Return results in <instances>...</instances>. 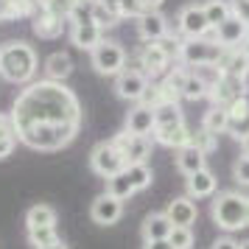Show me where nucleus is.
I'll return each instance as SVG.
<instances>
[{
  "mask_svg": "<svg viewBox=\"0 0 249 249\" xmlns=\"http://www.w3.org/2000/svg\"><path fill=\"white\" fill-rule=\"evenodd\" d=\"M14 129L25 126H76L81 129V104L65 81H31L12 107Z\"/></svg>",
  "mask_w": 249,
  "mask_h": 249,
  "instance_id": "f257e3e1",
  "label": "nucleus"
},
{
  "mask_svg": "<svg viewBox=\"0 0 249 249\" xmlns=\"http://www.w3.org/2000/svg\"><path fill=\"white\" fill-rule=\"evenodd\" d=\"M36 73V53L34 48L23 42V39H14L6 42L0 48V76L12 84H28Z\"/></svg>",
  "mask_w": 249,
  "mask_h": 249,
  "instance_id": "f03ea898",
  "label": "nucleus"
},
{
  "mask_svg": "<svg viewBox=\"0 0 249 249\" xmlns=\"http://www.w3.org/2000/svg\"><path fill=\"white\" fill-rule=\"evenodd\" d=\"M210 215L224 232L247 227V196L238 191H221L210 204Z\"/></svg>",
  "mask_w": 249,
  "mask_h": 249,
  "instance_id": "7ed1b4c3",
  "label": "nucleus"
},
{
  "mask_svg": "<svg viewBox=\"0 0 249 249\" xmlns=\"http://www.w3.org/2000/svg\"><path fill=\"white\" fill-rule=\"evenodd\" d=\"M224 45H218L213 36H196V39H182L179 48V62L185 68L196 65H218L224 56Z\"/></svg>",
  "mask_w": 249,
  "mask_h": 249,
  "instance_id": "20e7f679",
  "label": "nucleus"
},
{
  "mask_svg": "<svg viewBox=\"0 0 249 249\" xmlns=\"http://www.w3.org/2000/svg\"><path fill=\"white\" fill-rule=\"evenodd\" d=\"M90 65L95 73L101 76H118L124 73L126 65H129V56H126V48L115 39H104L98 48L90 51Z\"/></svg>",
  "mask_w": 249,
  "mask_h": 249,
  "instance_id": "39448f33",
  "label": "nucleus"
},
{
  "mask_svg": "<svg viewBox=\"0 0 249 249\" xmlns=\"http://www.w3.org/2000/svg\"><path fill=\"white\" fill-rule=\"evenodd\" d=\"M126 165H129V162H126L124 151L118 148L115 140H101V143H95V146H92V151H90V168L95 171L98 177L109 179V177H115V174H121Z\"/></svg>",
  "mask_w": 249,
  "mask_h": 249,
  "instance_id": "423d86ee",
  "label": "nucleus"
},
{
  "mask_svg": "<svg viewBox=\"0 0 249 249\" xmlns=\"http://www.w3.org/2000/svg\"><path fill=\"white\" fill-rule=\"evenodd\" d=\"M171 65H174V59L160 48V42H146L135 53V65H129V68L143 70L151 81H157V79H165L171 70H174Z\"/></svg>",
  "mask_w": 249,
  "mask_h": 249,
  "instance_id": "0eeeda50",
  "label": "nucleus"
},
{
  "mask_svg": "<svg viewBox=\"0 0 249 249\" xmlns=\"http://www.w3.org/2000/svg\"><path fill=\"white\" fill-rule=\"evenodd\" d=\"M177 31H179L185 39H196V36H207L213 31V25L204 14L202 3H188L182 6L179 14H177Z\"/></svg>",
  "mask_w": 249,
  "mask_h": 249,
  "instance_id": "6e6552de",
  "label": "nucleus"
},
{
  "mask_svg": "<svg viewBox=\"0 0 249 249\" xmlns=\"http://www.w3.org/2000/svg\"><path fill=\"white\" fill-rule=\"evenodd\" d=\"M213 107H224L230 109L235 101L247 98V79L244 76H232V73H221V79L210 87V95H207Z\"/></svg>",
  "mask_w": 249,
  "mask_h": 249,
  "instance_id": "1a4fd4ad",
  "label": "nucleus"
},
{
  "mask_svg": "<svg viewBox=\"0 0 249 249\" xmlns=\"http://www.w3.org/2000/svg\"><path fill=\"white\" fill-rule=\"evenodd\" d=\"M148 84H151V79L137 68H126L124 73L115 76V92H118V98L132 101V104H137L143 95H146Z\"/></svg>",
  "mask_w": 249,
  "mask_h": 249,
  "instance_id": "9d476101",
  "label": "nucleus"
},
{
  "mask_svg": "<svg viewBox=\"0 0 249 249\" xmlns=\"http://www.w3.org/2000/svg\"><path fill=\"white\" fill-rule=\"evenodd\" d=\"M171 34L168 17L160 12V9H146V12L137 17V36L143 42H160L162 36Z\"/></svg>",
  "mask_w": 249,
  "mask_h": 249,
  "instance_id": "9b49d317",
  "label": "nucleus"
},
{
  "mask_svg": "<svg viewBox=\"0 0 249 249\" xmlns=\"http://www.w3.org/2000/svg\"><path fill=\"white\" fill-rule=\"evenodd\" d=\"M247 36H249V25L241 23V17H235V14H230L224 23H218L213 28V39L224 48H241L247 42Z\"/></svg>",
  "mask_w": 249,
  "mask_h": 249,
  "instance_id": "f8f14e48",
  "label": "nucleus"
},
{
  "mask_svg": "<svg viewBox=\"0 0 249 249\" xmlns=\"http://www.w3.org/2000/svg\"><path fill=\"white\" fill-rule=\"evenodd\" d=\"M121 215H124V202H121V199H115L112 193L95 196V202H92V207H90V218L95 224L112 227V224L121 221Z\"/></svg>",
  "mask_w": 249,
  "mask_h": 249,
  "instance_id": "ddd939ff",
  "label": "nucleus"
},
{
  "mask_svg": "<svg viewBox=\"0 0 249 249\" xmlns=\"http://www.w3.org/2000/svg\"><path fill=\"white\" fill-rule=\"evenodd\" d=\"M115 143L124 151L126 162H146V160L151 157V140L143 137V135H129L124 129L121 135L115 137Z\"/></svg>",
  "mask_w": 249,
  "mask_h": 249,
  "instance_id": "4468645a",
  "label": "nucleus"
},
{
  "mask_svg": "<svg viewBox=\"0 0 249 249\" xmlns=\"http://www.w3.org/2000/svg\"><path fill=\"white\" fill-rule=\"evenodd\" d=\"M70 39L79 51H92L104 42V28L95 25L92 20H84V23H70Z\"/></svg>",
  "mask_w": 249,
  "mask_h": 249,
  "instance_id": "2eb2a0df",
  "label": "nucleus"
},
{
  "mask_svg": "<svg viewBox=\"0 0 249 249\" xmlns=\"http://www.w3.org/2000/svg\"><path fill=\"white\" fill-rule=\"evenodd\" d=\"M34 23H31V28H34L36 36H42V39H56L59 34H62V28H65V17H59V14L48 12L45 6H39L34 12V17H31Z\"/></svg>",
  "mask_w": 249,
  "mask_h": 249,
  "instance_id": "dca6fc26",
  "label": "nucleus"
},
{
  "mask_svg": "<svg viewBox=\"0 0 249 249\" xmlns=\"http://www.w3.org/2000/svg\"><path fill=\"white\" fill-rule=\"evenodd\" d=\"M165 215L171 218L174 227H191L196 224V215H199V207L191 196H177L174 202H168L165 207Z\"/></svg>",
  "mask_w": 249,
  "mask_h": 249,
  "instance_id": "f3484780",
  "label": "nucleus"
},
{
  "mask_svg": "<svg viewBox=\"0 0 249 249\" xmlns=\"http://www.w3.org/2000/svg\"><path fill=\"white\" fill-rule=\"evenodd\" d=\"M191 129H188V124L182 121V124H168V126H154V132H151V137L157 140L160 146H171V148H182L191 143Z\"/></svg>",
  "mask_w": 249,
  "mask_h": 249,
  "instance_id": "a211bd4d",
  "label": "nucleus"
},
{
  "mask_svg": "<svg viewBox=\"0 0 249 249\" xmlns=\"http://www.w3.org/2000/svg\"><path fill=\"white\" fill-rule=\"evenodd\" d=\"M126 132H129V135L148 137L151 132H154V109L137 101L135 107L129 109V115H126Z\"/></svg>",
  "mask_w": 249,
  "mask_h": 249,
  "instance_id": "6ab92c4d",
  "label": "nucleus"
},
{
  "mask_svg": "<svg viewBox=\"0 0 249 249\" xmlns=\"http://www.w3.org/2000/svg\"><path fill=\"white\" fill-rule=\"evenodd\" d=\"M215 188H218V179L210 168H202L191 177H185V191H188L191 199H207V196L215 193Z\"/></svg>",
  "mask_w": 249,
  "mask_h": 249,
  "instance_id": "aec40b11",
  "label": "nucleus"
},
{
  "mask_svg": "<svg viewBox=\"0 0 249 249\" xmlns=\"http://www.w3.org/2000/svg\"><path fill=\"white\" fill-rule=\"evenodd\" d=\"M177 168H179L185 177H191V174H196V171L207 168V157H204V151L199 146L188 143V146L177 148Z\"/></svg>",
  "mask_w": 249,
  "mask_h": 249,
  "instance_id": "412c9836",
  "label": "nucleus"
},
{
  "mask_svg": "<svg viewBox=\"0 0 249 249\" xmlns=\"http://www.w3.org/2000/svg\"><path fill=\"white\" fill-rule=\"evenodd\" d=\"M174 224H171V218L162 213H148L143 218V241H160V238H168Z\"/></svg>",
  "mask_w": 249,
  "mask_h": 249,
  "instance_id": "4be33fe9",
  "label": "nucleus"
},
{
  "mask_svg": "<svg viewBox=\"0 0 249 249\" xmlns=\"http://www.w3.org/2000/svg\"><path fill=\"white\" fill-rule=\"evenodd\" d=\"M70 73H73V59H70V53L56 51V53H51L45 59V76L51 81H65V79H70Z\"/></svg>",
  "mask_w": 249,
  "mask_h": 249,
  "instance_id": "5701e85b",
  "label": "nucleus"
},
{
  "mask_svg": "<svg viewBox=\"0 0 249 249\" xmlns=\"http://www.w3.org/2000/svg\"><path fill=\"white\" fill-rule=\"evenodd\" d=\"M218 68H221V73H232V76H244V79H247L249 59L241 48H227L221 62H218Z\"/></svg>",
  "mask_w": 249,
  "mask_h": 249,
  "instance_id": "b1692460",
  "label": "nucleus"
},
{
  "mask_svg": "<svg viewBox=\"0 0 249 249\" xmlns=\"http://www.w3.org/2000/svg\"><path fill=\"white\" fill-rule=\"evenodd\" d=\"M17 129H14V121H12V112H0V160L12 157L14 146H17Z\"/></svg>",
  "mask_w": 249,
  "mask_h": 249,
  "instance_id": "393cba45",
  "label": "nucleus"
},
{
  "mask_svg": "<svg viewBox=\"0 0 249 249\" xmlns=\"http://www.w3.org/2000/svg\"><path fill=\"white\" fill-rule=\"evenodd\" d=\"M51 224H56V210L51 204H34V207H28V213H25V227L28 230H34V227H51Z\"/></svg>",
  "mask_w": 249,
  "mask_h": 249,
  "instance_id": "a878e982",
  "label": "nucleus"
},
{
  "mask_svg": "<svg viewBox=\"0 0 249 249\" xmlns=\"http://www.w3.org/2000/svg\"><path fill=\"white\" fill-rule=\"evenodd\" d=\"M202 126L210 132V135H224L227 132V126H230V112H227L224 107H210L207 112H204V121Z\"/></svg>",
  "mask_w": 249,
  "mask_h": 249,
  "instance_id": "bb28decb",
  "label": "nucleus"
},
{
  "mask_svg": "<svg viewBox=\"0 0 249 249\" xmlns=\"http://www.w3.org/2000/svg\"><path fill=\"white\" fill-rule=\"evenodd\" d=\"M107 193H112L115 199H121V202H126L129 196H135V185H132V179L126 177V168L121 171V174H115V177H109L107 179Z\"/></svg>",
  "mask_w": 249,
  "mask_h": 249,
  "instance_id": "cd10ccee",
  "label": "nucleus"
},
{
  "mask_svg": "<svg viewBox=\"0 0 249 249\" xmlns=\"http://www.w3.org/2000/svg\"><path fill=\"white\" fill-rule=\"evenodd\" d=\"M207 95H210V87H207L196 73L188 70L185 84H182V98H185V101H202V98H207Z\"/></svg>",
  "mask_w": 249,
  "mask_h": 249,
  "instance_id": "c85d7f7f",
  "label": "nucleus"
},
{
  "mask_svg": "<svg viewBox=\"0 0 249 249\" xmlns=\"http://www.w3.org/2000/svg\"><path fill=\"white\" fill-rule=\"evenodd\" d=\"M126 177L132 179L135 191H146L148 185L154 182V174H151V168H148L146 162H129L126 165Z\"/></svg>",
  "mask_w": 249,
  "mask_h": 249,
  "instance_id": "c756f323",
  "label": "nucleus"
},
{
  "mask_svg": "<svg viewBox=\"0 0 249 249\" xmlns=\"http://www.w3.org/2000/svg\"><path fill=\"white\" fill-rule=\"evenodd\" d=\"M202 6H204V14H207V20H210L213 28L218 23H224L227 17L232 14V3H230V0H207Z\"/></svg>",
  "mask_w": 249,
  "mask_h": 249,
  "instance_id": "7c9ffc66",
  "label": "nucleus"
},
{
  "mask_svg": "<svg viewBox=\"0 0 249 249\" xmlns=\"http://www.w3.org/2000/svg\"><path fill=\"white\" fill-rule=\"evenodd\" d=\"M227 132L235 137V140H249V109L247 112H238V115H230V126H227Z\"/></svg>",
  "mask_w": 249,
  "mask_h": 249,
  "instance_id": "2f4dec72",
  "label": "nucleus"
},
{
  "mask_svg": "<svg viewBox=\"0 0 249 249\" xmlns=\"http://www.w3.org/2000/svg\"><path fill=\"white\" fill-rule=\"evenodd\" d=\"M56 238H59L56 235V224H51V227H34V230H28V241H31L36 249L45 247V244H53Z\"/></svg>",
  "mask_w": 249,
  "mask_h": 249,
  "instance_id": "473e14b6",
  "label": "nucleus"
},
{
  "mask_svg": "<svg viewBox=\"0 0 249 249\" xmlns=\"http://www.w3.org/2000/svg\"><path fill=\"white\" fill-rule=\"evenodd\" d=\"M168 241H171V247L174 249H191L193 247V230L191 227H174L171 235H168Z\"/></svg>",
  "mask_w": 249,
  "mask_h": 249,
  "instance_id": "72a5a7b5",
  "label": "nucleus"
},
{
  "mask_svg": "<svg viewBox=\"0 0 249 249\" xmlns=\"http://www.w3.org/2000/svg\"><path fill=\"white\" fill-rule=\"evenodd\" d=\"M232 179H235L238 185L249 188V154H241V157L232 162Z\"/></svg>",
  "mask_w": 249,
  "mask_h": 249,
  "instance_id": "f704fd0d",
  "label": "nucleus"
},
{
  "mask_svg": "<svg viewBox=\"0 0 249 249\" xmlns=\"http://www.w3.org/2000/svg\"><path fill=\"white\" fill-rule=\"evenodd\" d=\"M36 9H39L36 0H12V20H17V17H34Z\"/></svg>",
  "mask_w": 249,
  "mask_h": 249,
  "instance_id": "c9c22d12",
  "label": "nucleus"
},
{
  "mask_svg": "<svg viewBox=\"0 0 249 249\" xmlns=\"http://www.w3.org/2000/svg\"><path fill=\"white\" fill-rule=\"evenodd\" d=\"M191 143H193V146H199L204 154H207V151H213V148H215V135H210V132L202 126L199 132H193V135H191Z\"/></svg>",
  "mask_w": 249,
  "mask_h": 249,
  "instance_id": "e433bc0d",
  "label": "nucleus"
},
{
  "mask_svg": "<svg viewBox=\"0 0 249 249\" xmlns=\"http://www.w3.org/2000/svg\"><path fill=\"white\" fill-rule=\"evenodd\" d=\"M232 3V14L241 17V23L249 25V0H230Z\"/></svg>",
  "mask_w": 249,
  "mask_h": 249,
  "instance_id": "4c0bfd02",
  "label": "nucleus"
},
{
  "mask_svg": "<svg viewBox=\"0 0 249 249\" xmlns=\"http://www.w3.org/2000/svg\"><path fill=\"white\" fill-rule=\"evenodd\" d=\"M210 249H241V244H238V241H232L230 235H224V238H215Z\"/></svg>",
  "mask_w": 249,
  "mask_h": 249,
  "instance_id": "58836bf2",
  "label": "nucleus"
},
{
  "mask_svg": "<svg viewBox=\"0 0 249 249\" xmlns=\"http://www.w3.org/2000/svg\"><path fill=\"white\" fill-rule=\"evenodd\" d=\"M143 249H174L168 238H160V241H143Z\"/></svg>",
  "mask_w": 249,
  "mask_h": 249,
  "instance_id": "ea45409f",
  "label": "nucleus"
},
{
  "mask_svg": "<svg viewBox=\"0 0 249 249\" xmlns=\"http://www.w3.org/2000/svg\"><path fill=\"white\" fill-rule=\"evenodd\" d=\"M0 20H12V0H0Z\"/></svg>",
  "mask_w": 249,
  "mask_h": 249,
  "instance_id": "a19ab883",
  "label": "nucleus"
},
{
  "mask_svg": "<svg viewBox=\"0 0 249 249\" xmlns=\"http://www.w3.org/2000/svg\"><path fill=\"white\" fill-rule=\"evenodd\" d=\"M39 249H70V247L65 244V241H62V238H56L53 244H45V247H39Z\"/></svg>",
  "mask_w": 249,
  "mask_h": 249,
  "instance_id": "79ce46f5",
  "label": "nucleus"
},
{
  "mask_svg": "<svg viewBox=\"0 0 249 249\" xmlns=\"http://www.w3.org/2000/svg\"><path fill=\"white\" fill-rule=\"evenodd\" d=\"M160 3H162V0H146V6H148V9H157Z\"/></svg>",
  "mask_w": 249,
  "mask_h": 249,
  "instance_id": "37998d69",
  "label": "nucleus"
},
{
  "mask_svg": "<svg viewBox=\"0 0 249 249\" xmlns=\"http://www.w3.org/2000/svg\"><path fill=\"white\" fill-rule=\"evenodd\" d=\"M241 51H244V53H247V59H249V36H247V42L241 45Z\"/></svg>",
  "mask_w": 249,
  "mask_h": 249,
  "instance_id": "c03bdc74",
  "label": "nucleus"
},
{
  "mask_svg": "<svg viewBox=\"0 0 249 249\" xmlns=\"http://www.w3.org/2000/svg\"><path fill=\"white\" fill-rule=\"evenodd\" d=\"M241 146H244V154H249V140H244Z\"/></svg>",
  "mask_w": 249,
  "mask_h": 249,
  "instance_id": "a18cd8bd",
  "label": "nucleus"
},
{
  "mask_svg": "<svg viewBox=\"0 0 249 249\" xmlns=\"http://www.w3.org/2000/svg\"><path fill=\"white\" fill-rule=\"evenodd\" d=\"M247 227H249V196H247Z\"/></svg>",
  "mask_w": 249,
  "mask_h": 249,
  "instance_id": "49530a36",
  "label": "nucleus"
},
{
  "mask_svg": "<svg viewBox=\"0 0 249 249\" xmlns=\"http://www.w3.org/2000/svg\"><path fill=\"white\" fill-rule=\"evenodd\" d=\"M241 249H249V241H241Z\"/></svg>",
  "mask_w": 249,
  "mask_h": 249,
  "instance_id": "de8ad7c7",
  "label": "nucleus"
},
{
  "mask_svg": "<svg viewBox=\"0 0 249 249\" xmlns=\"http://www.w3.org/2000/svg\"><path fill=\"white\" fill-rule=\"evenodd\" d=\"M73 3H92V0H73Z\"/></svg>",
  "mask_w": 249,
  "mask_h": 249,
  "instance_id": "09e8293b",
  "label": "nucleus"
},
{
  "mask_svg": "<svg viewBox=\"0 0 249 249\" xmlns=\"http://www.w3.org/2000/svg\"><path fill=\"white\" fill-rule=\"evenodd\" d=\"M36 3H45V0H36Z\"/></svg>",
  "mask_w": 249,
  "mask_h": 249,
  "instance_id": "8fccbe9b",
  "label": "nucleus"
}]
</instances>
